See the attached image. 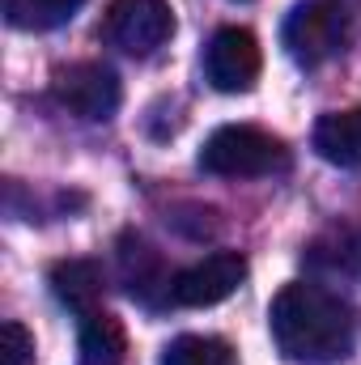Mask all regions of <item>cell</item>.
Returning a JSON list of instances; mask_svg holds the SVG:
<instances>
[{
  "label": "cell",
  "mask_w": 361,
  "mask_h": 365,
  "mask_svg": "<svg viewBox=\"0 0 361 365\" xmlns=\"http://www.w3.org/2000/svg\"><path fill=\"white\" fill-rule=\"evenodd\" d=\"M349 30H353V13L345 9V0H302L285 17L280 34H285V51L293 56V64L319 68L345 51Z\"/></svg>",
  "instance_id": "3"
},
{
  "label": "cell",
  "mask_w": 361,
  "mask_h": 365,
  "mask_svg": "<svg viewBox=\"0 0 361 365\" xmlns=\"http://www.w3.org/2000/svg\"><path fill=\"white\" fill-rule=\"evenodd\" d=\"M158 365H238V353L221 336H179L166 344Z\"/></svg>",
  "instance_id": "13"
},
{
  "label": "cell",
  "mask_w": 361,
  "mask_h": 365,
  "mask_svg": "<svg viewBox=\"0 0 361 365\" xmlns=\"http://www.w3.org/2000/svg\"><path fill=\"white\" fill-rule=\"evenodd\" d=\"M260 68H264L260 43H255V34L243 30V26L217 30V34L208 38V47H204V77H208L213 90H221V93L255 90Z\"/></svg>",
  "instance_id": "6"
},
{
  "label": "cell",
  "mask_w": 361,
  "mask_h": 365,
  "mask_svg": "<svg viewBox=\"0 0 361 365\" xmlns=\"http://www.w3.org/2000/svg\"><path fill=\"white\" fill-rule=\"evenodd\" d=\"M336 268H345V272L361 276V230L353 234H340V242H336V259H332Z\"/></svg>",
  "instance_id": "15"
},
{
  "label": "cell",
  "mask_w": 361,
  "mask_h": 365,
  "mask_svg": "<svg viewBox=\"0 0 361 365\" xmlns=\"http://www.w3.org/2000/svg\"><path fill=\"white\" fill-rule=\"evenodd\" d=\"M268 327L280 357L298 365H336L353 353L357 340L353 306L315 280H289L272 297Z\"/></svg>",
  "instance_id": "1"
},
{
  "label": "cell",
  "mask_w": 361,
  "mask_h": 365,
  "mask_svg": "<svg viewBox=\"0 0 361 365\" xmlns=\"http://www.w3.org/2000/svg\"><path fill=\"white\" fill-rule=\"evenodd\" d=\"M315 153L340 170H361V106L349 110H327L319 123H315V136H310Z\"/></svg>",
  "instance_id": "8"
},
{
  "label": "cell",
  "mask_w": 361,
  "mask_h": 365,
  "mask_svg": "<svg viewBox=\"0 0 361 365\" xmlns=\"http://www.w3.org/2000/svg\"><path fill=\"white\" fill-rule=\"evenodd\" d=\"M51 93L56 102L73 115V119H86V123H102L119 110V77L111 64H98V60H77L68 68L56 73L51 81Z\"/></svg>",
  "instance_id": "4"
},
{
  "label": "cell",
  "mask_w": 361,
  "mask_h": 365,
  "mask_svg": "<svg viewBox=\"0 0 361 365\" xmlns=\"http://www.w3.org/2000/svg\"><path fill=\"white\" fill-rule=\"evenodd\" d=\"M128 353V336L123 323L106 310H93L81 319V357L77 365H123Z\"/></svg>",
  "instance_id": "11"
},
{
  "label": "cell",
  "mask_w": 361,
  "mask_h": 365,
  "mask_svg": "<svg viewBox=\"0 0 361 365\" xmlns=\"http://www.w3.org/2000/svg\"><path fill=\"white\" fill-rule=\"evenodd\" d=\"M0 365H34V336L13 319L0 327Z\"/></svg>",
  "instance_id": "14"
},
{
  "label": "cell",
  "mask_w": 361,
  "mask_h": 365,
  "mask_svg": "<svg viewBox=\"0 0 361 365\" xmlns=\"http://www.w3.org/2000/svg\"><path fill=\"white\" fill-rule=\"evenodd\" d=\"M119 272H123V284H128V293L132 297H141V302H153L158 293H166L171 297V284H175V276L166 272V264L158 259V251L145 242V238H123L119 242Z\"/></svg>",
  "instance_id": "9"
},
{
  "label": "cell",
  "mask_w": 361,
  "mask_h": 365,
  "mask_svg": "<svg viewBox=\"0 0 361 365\" xmlns=\"http://www.w3.org/2000/svg\"><path fill=\"white\" fill-rule=\"evenodd\" d=\"M51 293L60 306H68L73 314H93L102 310V268L93 259H60L51 268Z\"/></svg>",
  "instance_id": "10"
},
{
  "label": "cell",
  "mask_w": 361,
  "mask_h": 365,
  "mask_svg": "<svg viewBox=\"0 0 361 365\" xmlns=\"http://www.w3.org/2000/svg\"><path fill=\"white\" fill-rule=\"evenodd\" d=\"M200 170L217 179H264L289 170V149L280 136L251 123H225L217 128L200 149Z\"/></svg>",
  "instance_id": "2"
},
{
  "label": "cell",
  "mask_w": 361,
  "mask_h": 365,
  "mask_svg": "<svg viewBox=\"0 0 361 365\" xmlns=\"http://www.w3.org/2000/svg\"><path fill=\"white\" fill-rule=\"evenodd\" d=\"M243 280H247V259L238 251H213L200 264L175 272L171 302L175 306H187V310H204V306H217L230 293H238Z\"/></svg>",
  "instance_id": "7"
},
{
  "label": "cell",
  "mask_w": 361,
  "mask_h": 365,
  "mask_svg": "<svg viewBox=\"0 0 361 365\" xmlns=\"http://www.w3.org/2000/svg\"><path fill=\"white\" fill-rule=\"evenodd\" d=\"M86 0H4V21L13 30H56L77 17Z\"/></svg>",
  "instance_id": "12"
},
{
  "label": "cell",
  "mask_w": 361,
  "mask_h": 365,
  "mask_svg": "<svg viewBox=\"0 0 361 365\" xmlns=\"http://www.w3.org/2000/svg\"><path fill=\"white\" fill-rule=\"evenodd\" d=\"M106 43L128 56H153L175 34V13L166 0H111L106 9Z\"/></svg>",
  "instance_id": "5"
}]
</instances>
